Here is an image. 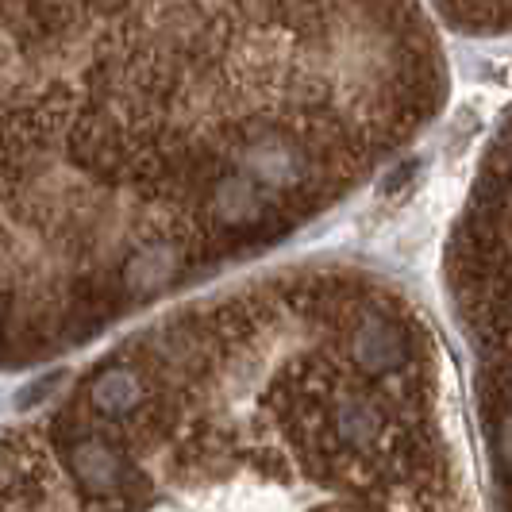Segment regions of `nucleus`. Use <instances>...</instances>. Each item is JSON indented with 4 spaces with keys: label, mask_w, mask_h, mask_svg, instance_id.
Listing matches in <instances>:
<instances>
[]
</instances>
